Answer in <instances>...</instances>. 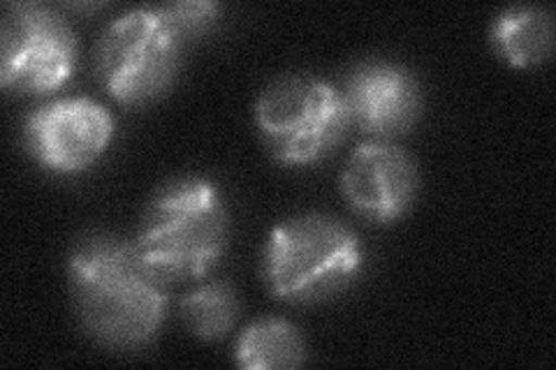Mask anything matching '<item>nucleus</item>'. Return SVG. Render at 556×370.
<instances>
[{
    "instance_id": "1",
    "label": "nucleus",
    "mask_w": 556,
    "mask_h": 370,
    "mask_svg": "<svg viewBox=\"0 0 556 370\" xmlns=\"http://www.w3.org/2000/svg\"><path fill=\"white\" fill-rule=\"evenodd\" d=\"M67 285L81 329L104 347L139 349L163 327L167 283L126 239L81 237L67 257Z\"/></svg>"
},
{
    "instance_id": "2",
    "label": "nucleus",
    "mask_w": 556,
    "mask_h": 370,
    "mask_svg": "<svg viewBox=\"0 0 556 370\" xmlns=\"http://www.w3.org/2000/svg\"><path fill=\"white\" fill-rule=\"evenodd\" d=\"M135 248L167 285L212 273L230 245V210L204 176H179L153 192L137 227Z\"/></svg>"
},
{
    "instance_id": "3",
    "label": "nucleus",
    "mask_w": 556,
    "mask_h": 370,
    "mask_svg": "<svg viewBox=\"0 0 556 370\" xmlns=\"http://www.w3.org/2000/svg\"><path fill=\"white\" fill-rule=\"evenodd\" d=\"M362 269V239L327 214H302L276 225L263 253L265 285L283 304H323L351 288Z\"/></svg>"
},
{
    "instance_id": "4",
    "label": "nucleus",
    "mask_w": 556,
    "mask_h": 370,
    "mask_svg": "<svg viewBox=\"0 0 556 370\" xmlns=\"http://www.w3.org/2000/svg\"><path fill=\"white\" fill-rule=\"evenodd\" d=\"M255 126L278 163L304 167L332 153L353 126L341 88L313 75H283L255 100Z\"/></svg>"
},
{
    "instance_id": "5",
    "label": "nucleus",
    "mask_w": 556,
    "mask_h": 370,
    "mask_svg": "<svg viewBox=\"0 0 556 370\" xmlns=\"http://www.w3.org/2000/svg\"><path fill=\"white\" fill-rule=\"evenodd\" d=\"M184 42L159 5L128 10L102 30L96 47L98 77L116 102L144 107L161 100L184 61Z\"/></svg>"
},
{
    "instance_id": "6",
    "label": "nucleus",
    "mask_w": 556,
    "mask_h": 370,
    "mask_svg": "<svg viewBox=\"0 0 556 370\" xmlns=\"http://www.w3.org/2000/svg\"><path fill=\"white\" fill-rule=\"evenodd\" d=\"M77 63L75 33L42 3H12L0 24V84L8 91L45 95L56 91Z\"/></svg>"
},
{
    "instance_id": "7",
    "label": "nucleus",
    "mask_w": 556,
    "mask_h": 370,
    "mask_svg": "<svg viewBox=\"0 0 556 370\" xmlns=\"http://www.w3.org/2000/svg\"><path fill=\"white\" fill-rule=\"evenodd\" d=\"M114 118L91 98H59L33 110L24 123V142L35 163L56 174L89 169L108 151Z\"/></svg>"
},
{
    "instance_id": "8",
    "label": "nucleus",
    "mask_w": 556,
    "mask_h": 370,
    "mask_svg": "<svg viewBox=\"0 0 556 370\" xmlns=\"http://www.w3.org/2000/svg\"><path fill=\"white\" fill-rule=\"evenodd\" d=\"M353 126L380 142L406 135L422 114V86L413 69L388 59L353 65L341 86Z\"/></svg>"
},
{
    "instance_id": "9",
    "label": "nucleus",
    "mask_w": 556,
    "mask_h": 370,
    "mask_svg": "<svg viewBox=\"0 0 556 370\" xmlns=\"http://www.w3.org/2000/svg\"><path fill=\"white\" fill-rule=\"evenodd\" d=\"M420 190L413 155L392 142L369 139L359 144L341 174V192L357 216L394 222L408 214Z\"/></svg>"
},
{
    "instance_id": "10",
    "label": "nucleus",
    "mask_w": 556,
    "mask_h": 370,
    "mask_svg": "<svg viewBox=\"0 0 556 370\" xmlns=\"http://www.w3.org/2000/svg\"><path fill=\"white\" fill-rule=\"evenodd\" d=\"M496 54L513 67H535L552 56L554 20L543 5H513L496 14L490 28Z\"/></svg>"
},
{
    "instance_id": "11",
    "label": "nucleus",
    "mask_w": 556,
    "mask_h": 370,
    "mask_svg": "<svg viewBox=\"0 0 556 370\" xmlns=\"http://www.w3.org/2000/svg\"><path fill=\"white\" fill-rule=\"evenodd\" d=\"M306 359L302 331L281 317H260L239 333L235 361L247 370L298 368Z\"/></svg>"
},
{
    "instance_id": "12",
    "label": "nucleus",
    "mask_w": 556,
    "mask_h": 370,
    "mask_svg": "<svg viewBox=\"0 0 556 370\" xmlns=\"http://www.w3.org/2000/svg\"><path fill=\"white\" fill-rule=\"evenodd\" d=\"M241 312L239 296L228 280H206L181 298L188 331L200 341H220L235 329Z\"/></svg>"
},
{
    "instance_id": "13",
    "label": "nucleus",
    "mask_w": 556,
    "mask_h": 370,
    "mask_svg": "<svg viewBox=\"0 0 556 370\" xmlns=\"http://www.w3.org/2000/svg\"><path fill=\"white\" fill-rule=\"evenodd\" d=\"M159 8L184 47L202 40L220 20V5L214 0H179Z\"/></svg>"
}]
</instances>
